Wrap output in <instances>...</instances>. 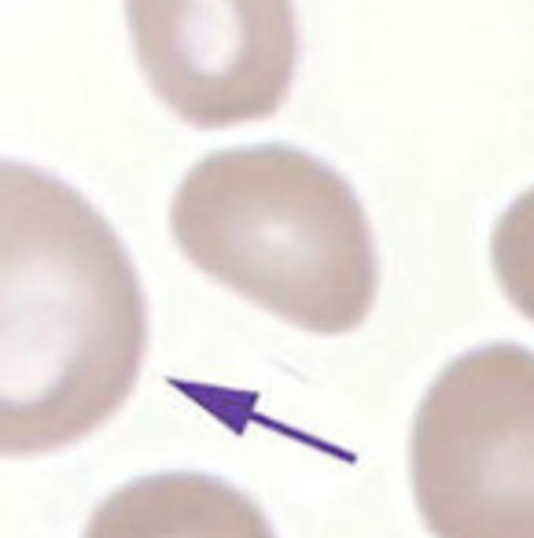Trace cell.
<instances>
[{"label":"cell","instance_id":"cell-4","mask_svg":"<svg viewBox=\"0 0 534 538\" xmlns=\"http://www.w3.org/2000/svg\"><path fill=\"white\" fill-rule=\"evenodd\" d=\"M147 89L192 130L276 114L299 71L295 0H125Z\"/></svg>","mask_w":534,"mask_h":538},{"label":"cell","instance_id":"cell-1","mask_svg":"<svg viewBox=\"0 0 534 538\" xmlns=\"http://www.w3.org/2000/svg\"><path fill=\"white\" fill-rule=\"evenodd\" d=\"M151 310L125 240L71 181L0 159V457H48L130 402Z\"/></svg>","mask_w":534,"mask_h":538},{"label":"cell","instance_id":"cell-6","mask_svg":"<svg viewBox=\"0 0 534 538\" xmlns=\"http://www.w3.org/2000/svg\"><path fill=\"white\" fill-rule=\"evenodd\" d=\"M490 266L516 314L534 321V188L520 192L494 221Z\"/></svg>","mask_w":534,"mask_h":538},{"label":"cell","instance_id":"cell-5","mask_svg":"<svg viewBox=\"0 0 534 538\" xmlns=\"http://www.w3.org/2000/svg\"><path fill=\"white\" fill-rule=\"evenodd\" d=\"M82 538H276L251 494L206 472L122 483L88 513Z\"/></svg>","mask_w":534,"mask_h":538},{"label":"cell","instance_id":"cell-3","mask_svg":"<svg viewBox=\"0 0 534 538\" xmlns=\"http://www.w3.org/2000/svg\"><path fill=\"white\" fill-rule=\"evenodd\" d=\"M409 487L431 538H534V350L483 343L424 391Z\"/></svg>","mask_w":534,"mask_h":538},{"label":"cell","instance_id":"cell-2","mask_svg":"<svg viewBox=\"0 0 534 538\" xmlns=\"http://www.w3.org/2000/svg\"><path fill=\"white\" fill-rule=\"evenodd\" d=\"M170 232L206 280L310 336L361 328L380 247L354 184L291 144L203 155L170 199Z\"/></svg>","mask_w":534,"mask_h":538}]
</instances>
